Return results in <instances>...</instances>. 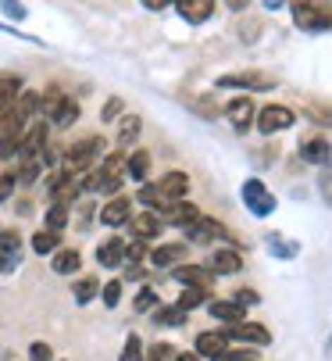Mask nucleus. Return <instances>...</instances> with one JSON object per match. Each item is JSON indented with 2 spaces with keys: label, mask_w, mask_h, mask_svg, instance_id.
<instances>
[{
  "label": "nucleus",
  "mask_w": 332,
  "mask_h": 361,
  "mask_svg": "<svg viewBox=\"0 0 332 361\" xmlns=\"http://www.w3.org/2000/svg\"><path fill=\"white\" fill-rule=\"evenodd\" d=\"M140 204H147V208H154V212H164V208H168V200L161 197L157 186H143V190H140Z\"/></svg>",
  "instance_id": "obj_34"
},
{
  "label": "nucleus",
  "mask_w": 332,
  "mask_h": 361,
  "mask_svg": "<svg viewBox=\"0 0 332 361\" xmlns=\"http://www.w3.org/2000/svg\"><path fill=\"white\" fill-rule=\"evenodd\" d=\"M293 22L307 32H321V29H332V11L325 8H311V4H297L293 8Z\"/></svg>",
  "instance_id": "obj_6"
},
{
  "label": "nucleus",
  "mask_w": 332,
  "mask_h": 361,
  "mask_svg": "<svg viewBox=\"0 0 332 361\" xmlns=\"http://www.w3.org/2000/svg\"><path fill=\"white\" fill-rule=\"evenodd\" d=\"M236 304H243V307H250V304H257L261 297H257V290H236V297H233Z\"/></svg>",
  "instance_id": "obj_47"
},
{
  "label": "nucleus",
  "mask_w": 332,
  "mask_h": 361,
  "mask_svg": "<svg viewBox=\"0 0 332 361\" xmlns=\"http://www.w3.org/2000/svg\"><path fill=\"white\" fill-rule=\"evenodd\" d=\"M125 172H129V179L143 183L147 172H150V154H147V150H133L129 158H125Z\"/></svg>",
  "instance_id": "obj_27"
},
{
  "label": "nucleus",
  "mask_w": 332,
  "mask_h": 361,
  "mask_svg": "<svg viewBox=\"0 0 332 361\" xmlns=\"http://www.w3.org/2000/svg\"><path fill=\"white\" fill-rule=\"evenodd\" d=\"M58 247H61V233H54V229H39L32 236V250L36 254H54Z\"/></svg>",
  "instance_id": "obj_28"
},
{
  "label": "nucleus",
  "mask_w": 332,
  "mask_h": 361,
  "mask_svg": "<svg viewBox=\"0 0 332 361\" xmlns=\"http://www.w3.org/2000/svg\"><path fill=\"white\" fill-rule=\"evenodd\" d=\"M226 347H229V340L221 336V329H214V333H200V336H197V354L207 357V361H211L214 354H221Z\"/></svg>",
  "instance_id": "obj_24"
},
{
  "label": "nucleus",
  "mask_w": 332,
  "mask_h": 361,
  "mask_svg": "<svg viewBox=\"0 0 332 361\" xmlns=\"http://www.w3.org/2000/svg\"><path fill=\"white\" fill-rule=\"evenodd\" d=\"M186 319H190V312H183L179 304H172V307H154V322L164 326V329H179V326H186Z\"/></svg>",
  "instance_id": "obj_25"
},
{
  "label": "nucleus",
  "mask_w": 332,
  "mask_h": 361,
  "mask_svg": "<svg viewBox=\"0 0 332 361\" xmlns=\"http://www.w3.org/2000/svg\"><path fill=\"white\" fill-rule=\"evenodd\" d=\"M143 4H147L150 11H161V8H168V4H176V0H143Z\"/></svg>",
  "instance_id": "obj_48"
},
{
  "label": "nucleus",
  "mask_w": 332,
  "mask_h": 361,
  "mask_svg": "<svg viewBox=\"0 0 332 361\" xmlns=\"http://www.w3.org/2000/svg\"><path fill=\"white\" fill-rule=\"evenodd\" d=\"M22 90H25V86H22V75H15V72H0V108L15 104V97H18Z\"/></svg>",
  "instance_id": "obj_26"
},
{
  "label": "nucleus",
  "mask_w": 332,
  "mask_h": 361,
  "mask_svg": "<svg viewBox=\"0 0 332 361\" xmlns=\"http://www.w3.org/2000/svg\"><path fill=\"white\" fill-rule=\"evenodd\" d=\"M97 293H100V283H97L93 276H82V279L72 286V297H75V304H90Z\"/></svg>",
  "instance_id": "obj_31"
},
{
  "label": "nucleus",
  "mask_w": 332,
  "mask_h": 361,
  "mask_svg": "<svg viewBox=\"0 0 332 361\" xmlns=\"http://www.w3.org/2000/svg\"><path fill=\"white\" fill-rule=\"evenodd\" d=\"M211 269L221 272V276H236V272L243 269V257H240V250H214Z\"/></svg>",
  "instance_id": "obj_22"
},
{
  "label": "nucleus",
  "mask_w": 332,
  "mask_h": 361,
  "mask_svg": "<svg viewBox=\"0 0 332 361\" xmlns=\"http://www.w3.org/2000/svg\"><path fill=\"white\" fill-rule=\"evenodd\" d=\"M183 257H186V243H161L157 250H150L154 269H172V265H183Z\"/></svg>",
  "instance_id": "obj_17"
},
{
  "label": "nucleus",
  "mask_w": 332,
  "mask_h": 361,
  "mask_svg": "<svg viewBox=\"0 0 332 361\" xmlns=\"http://www.w3.org/2000/svg\"><path fill=\"white\" fill-rule=\"evenodd\" d=\"M125 279H143V269H140V265H129V269H125Z\"/></svg>",
  "instance_id": "obj_49"
},
{
  "label": "nucleus",
  "mask_w": 332,
  "mask_h": 361,
  "mask_svg": "<svg viewBox=\"0 0 332 361\" xmlns=\"http://www.w3.org/2000/svg\"><path fill=\"white\" fill-rule=\"evenodd\" d=\"M328 350H332V340H328Z\"/></svg>",
  "instance_id": "obj_51"
},
{
  "label": "nucleus",
  "mask_w": 332,
  "mask_h": 361,
  "mask_svg": "<svg viewBox=\"0 0 332 361\" xmlns=\"http://www.w3.org/2000/svg\"><path fill=\"white\" fill-rule=\"evenodd\" d=\"M133 307H136L140 315H143V312H154V307H157V293H154L150 286H143V290L136 293V304H133Z\"/></svg>",
  "instance_id": "obj_39"
},
{
  "label": "nucleus",
  "mask_w": 332,
  "mask_h": 361,
  "mask_svg": "<svg viewBox=\"0 0 332 361\" xmlns=\"http://www.w3.org/2000/svg\"><path fill=\"white\" fill-rule=\"evenodd\" d=\"M176 354H179V350H176L172 343H154V347L143 354V361H176Z\"/></svg>",
  "instance_id": "obj_37"
},
{
  "label": "nucleus",
  "mask_w": 332,
  "mask_h": 361,
  "mask_svg": "<svg viewBox=\"0 0 332 361\" xmlns=\"http://www.w3.org/2000/svg\"><path fill=\"white\" fill-rule=\"evenodd\" d=\"M140 129H143V122H140L136 115L122 118V126H118V147L125 150L129 143H136V140H140Z\"/></svg>",
  "instance_id": "obj_30"
},
{
  "label": "nucleus",
  "mask_w": 332,
  "mask_h": 361,
  "mask_svg": "<svg viewBox=\"0 0 332 361\" xmlns=\"http://www.w3.org/2000/svg\"><path fill=\"white\" fill-rule=\"evenodd\" d=\"M133 222V240H157L161 236V219L154 215V212H143V215H136V219H129Z\"/></svg>",
  "instance_id": "obj_21"
},
{
  "label": "nucleus",
  "mask_w": 332,
  "mask_h": 361,
  "mask_svg": "<svg viewBox=\"0 0 332 361\" xmlns=\"http://www.w3.org/2000/svg\"><path fill=\"white\" fill-rule=\"evenodd\" d=\"M39 111H43L54 126H75V118H79V100L68 97L65 90H58V86H50L47 93H39Z\"/></svg>",
  "instance_id": "obj_1"
},
{
  "label": "nucleus",
  "mask_w": 332,
  "mask_h": 361,
  "mask_svg": "<svg viewBox=\"0 0 332 361\" xmlns=\"http://www.w3.org/2000/svg\"><path fill=\"white\" fill-rule=\"evenodd\" d=\"M118 361H143V340L136 333L125 336V347H122V357Z\"/></svg>",
  "instance_id": "obj_35"
},
{
  "label": "nucleus",
  "mask_w": 332,
  "mask_h": 361,
  "mask_svg": "<svg viewBox=\"0 0 332 361\" xmlns=\"http://www.w3.org/2000/svg\"><path fill=\"white\" fill-rule=\"evenodd\" d=\"M100 154H104V136H86V140H79L65 150V165L68 169H90Z\"/></svg>",
  "instance_id": "obj_2"
},
{
  "label": "nucleus",
  "mask_w": 332,
  "mask_h": 361,
  "mask_svg": "<svg viewBox=\"0 0 332 361\" xmlns=\"http://www.w3.org/2000/svg\"><path fill=\"white\" fill-rule=\"evenodd\" d=\"M154 186L161 190V197L168 204H176V200H183L190 193V176L186 172H168V176H161V183H154Z\"/></svg>",
  "instance_id": "obj_11"
},
{
  "label": "nucleus",
  "mask_w": 332,
  "mask_h": 361,
  "mask_svg": "<svg viewBox=\"0 0 332 361\" xmlns=\"http://www.w3.org/2000/svg\"><path fill=\"white\" fill-rule=\"evenodd\" d=\"M293 118H297V115H293L290 108H283V104H268V108L257 111V129H261L264 136H275V133L290 129Z\"/></svg>",
  "instance_id": "obj_5"
},
{
  "label": "nucleus",
  "mask_w": 332,
  "mask_h": 361,
  "mask_svg": "<svg viewBox=\"0 0 332 361\" xmlns=\"http://www.w3.org/2000/svg\"><path fill=\"white\" fill-rule=\"evenodd\" d=\"M300 158L307 165H325V161H332V143L325 136H314V140L300 143Z\"/></svg>",
  "instance_id": "obj_18"
},
{
  "label": "nucleus",
  "mask_w": 332,
  "mask_h": 361,
  "mask_svg": "<svg viewBox=\"0 0 332 361\" xmlns=\"http://www.w3.org/2000/svg\"><path fill=\"white\" fill-rule=\"evenodd\" d=\"M268 250L275 257H293L297 254V243H283V236H268Z\"/></svg>",
  "instance_id": "obj_41"
},
{
  "label": "nucleus",
  "mask_w": 332,
  "mask_h": 361,
  "mask_svg": "<svg viewBox=\"0 0 332 361\" xmlns=\"http://www.w3.org/2000/svg\"><path fill=\"white\" fill-rule=\"evenodd\" d=\"M22 262V236L15 229H0V276L4 272H15Z\"/></svg>",
  "instance_id": "obj_7"
},
{
  "label": "nucleus",
  "mask_w": 332,
  "mask_h": 361,
  "mask_svg": "<svg viewBox=\"0 0 332 361\" xmlns=\"http://www.w3.org/2000/svg\"><path fill=\"white\" fill-rule=\"evenodd\" d=\"M118 111H122V97H111V100H107V108H104V115H100V118H104V122H111V118H115Z\"/></svg>",
  "instance_id": "obj_46"
},
{
  "label": "nucleus",
  "mask_w": 332,
  "mask_h": 361,
  "mask_svg": "<svg viewBox=\"0 0 332 361\" xmlns=\"http://www.w3.org/2000/svg\"><path fill=\"white\" fill-rule=\"evenodd\" d=\"M226 115H229V122H233L240 133H247V126L254 122L257 111H254V100H250V97H233L229 104H226Z\"/></svg>",
  "instance_id": "obj_14"
},
{
  "label": "nucleus",
  "mask_w": 332,
  "mask_h": 361,
  "mask_svg": "<svg viewBox=\"0 0 332 361\" xmlns=\"http://www.w3.org/2000/svg\"><path fill=\"white\" fill-rule=\"evenodd\" d=\"M79 265H82V257H79V250H54V262H50V269L58 272V276H75L79 272Z\"/></svg>",
  "instance_id": "obj_23"
},
{
  "label": "nucleus",
  "mask_w": 332,
  "mask_h": 361,
  "mask_svg": "<svg viewBox=\"0 0 332 361\" xmlns=\"http://www.w3.org/2000/svg\"><path fill=\"white\" fill-rule=\"evenodd\" d=\"M15 186H18L15 172H4V176H0V200H4V197H11V193H15Z\"/></svg>",
  "instance_id": "obj_44"
},
{
  "label": "nucleus",
  "mask_w": 332,
  "mask_h": 361,
  "mask_svg": "<svg viewBox=\"0 0 332 361\" xmlns=\"http://www.w3.org/2000/svg\"><path fill=\"white\" fill-rule=\"evenodd\" d=\"M133 219V200L129 197H111L100 212V222L104 226H125Z\"/></svg>",
  "instance_id": "obj_13"
},
{
  "label": "nucleus",
  "mask_w": 332,
  "mask_h": 361,
  "mask_svg": "<svg viewBox=\"0 0 332 361\" xmlns=\"http://www.w3.org/2000/svg\"><path fill=\"white\" fill-rule=\"evenodd\" d=\"M176 361H204L200 354H176Z\"/></svg>",
  "instance_id": "obj_50"
},
{
  "label": "nucleus",
  "mask_w": 332,
  "mask_h": 361,
  "mask_svg": "<svg viewBox=\"0 0 332 361\" xmlns=\"http://www.w3.org/2000/svg\"><path fill=\"white\" fill-rule=\"evenodd\" d=\"M143 254H147V243H143V240L125 243V262H129V265H140V262H143Z\"/></svg>",
  "instance_id": "obj_42"
},
{
  "label": "nucleus",
  "mask_w": 332,
  "mask_h": 361,
  "mask_svg": "<svg viewBox=\"0 0 332 361\" xmlns=\"http://www.w3.org/2000/svg\"><path fill=\"white\" fill-rule=\"evenodd\" d=\"M221 336L226 340H240V343H247V347H268L271 343V333L261 326V322H233V326H226L221 329Z\"/></svg>",
  "instance_id": "obj_4"
},
{
  "label": "nucleus",
  "mask_w": 332,
  "mask_h": 361,
  "mask_svg": "<svg viewBox=\"0 0 332 361\" xmlns=\"http://www.w3.org/2000/svg\"><path fill=\"white\" fill-rule=\"evenodd\" d=\"M29 361H54V350H50V343L36 340V343L29 347Z\"/></svg>",
  "instance_id": "obj_43"
},
{
  "label": "nucleus",
  "mask_w": 332,
  "mask_h": 361,
  "mask_svg": "<svg viewBox=\"0 0 332 361\" xmlns=\"http://www.w3.org/2000/svg\"><path fill=\"white\" fill-rule=\"evenodd\" d=\"M43 150H47V122H32V126H25L22 143H18V158H39Z\"/></svg>",
  "instance_id": "obj_9"
},
{
  "label": "nucleus",
  "mask_w": 332,
  "mask_h": 361,
  "mask_svg": "<svg viewBox=\"0 0 332 361\" xmlns=\"http://www.w3.org/2000/svg\"><path fill=\"white\" fill-rule=\"evenodd\" d=\"M97 262H100L104 269H122V262H125V240H118V236L104 240V243L97 247Z\"/></svg>",
  "instance_id": "obj_15"
},
{
  "label": "nucleus",
  "mask_w": 332,
  "mask_h": 361,
  "mask_svg": "<svg viewBox=\"0 0 332 361\" xmlns=\"http://www.w3.org/2000/svg\"><path fill=\"white\" fill-rule=\"evenodd\" d=\"M318 193L325 204H332V161L321 165V176H318Z\"/></svg>",
  "instance_id": "obj_38"
},
{
  "label": "nucleus",
  "mask_w": 332,
  "mask_h": 361,
  "mask_svg": "<svg viewBox=\"0 0 332 361\" xmlns=\"http://www.w3.org/2000/svg\"><path fill=\"white\" fill-rule=\"evenodd\" d=\"M39 172H43V161H39V158H22V169L15 172V179H18L22 186H32V183L39 179Z\"/></svg>",
  "instance_id": "obj_32"
},
{
  "label": "nucleus",
  "mask_w": 332,
  "mask_h": 361,
  "mask_svg": "<svg viewBox=\"0 0 332 361\" xmlns=\"http://www.w3.org/2000/svg\"><path fill=\"white\" fill-rule=\"evenodd\" d=\"M183 233H186L190 243H211V240H218V236H226V229H221L214 219H207V215H200L197 222H190Z\"/></svg>",
  "instance_id": "obj_12"
},
{
  "label": "nucleus",
  "mask_w": 332,
  "mask_h": 361,
  "mask_svg": "<svg viewBox=\"0 0 332 361\" xmlns=\"http://www.w3.org/2000/svg\"><path fill=\"white\" fill-rule=\"evenodd\" d=\"M257 354L250 350V347H226L221 354H214L211 361H254Z\"/></svg>",
  "instance_id": "obj_36"
},
{
  "label": "nucleus",
  "mask_w": 332,
  "mask_h": 361,
  "mask_svg": "<svg viewBox=\"0 0 332 361\" xmlns=\"http://www.w3.org/2000/svg\"><path fill=\"white\" fill-rule=\"evenodd\" d=\"M176 4H179V15H183L190 25L207 22L211 11H214V0H176Z\"/></svg>",
  "instance_id": "obj_19"
},
{
  "label": "nucleus",
  "mask_w": 332,
  "mask_h": 361,
  "mask_svg": "<svg viewBox=\"0 0 332 361\" xmlns=\"http://www.w3.org/2000/svg\"><path fill=\"white\" fill-rule=\"evenodd\" d=\"M218 86L221 90H271L275 86V79L271 75H261V72H240V75H221L218 79Z\"/></svg>",
  "instance_id": "obj_8"
},
{
  "label": "nucleus",
  "mask_w": 332,
  "mask_h": 361,
  "mask_svg": "<svg viewBox=\"0 0 332 361\" xmlns=\"http://www.w3.org/2000/svg\"><path fill=\"white\" fill-rule=\"evenodd\" d=\"M207 312H211L218 322H226V326H233V322H243V319H247V307H243V304H236V300H207Z\"/></svg>",
  "instance_id": "obj_16"
},
{
  "label": "nucleus",
  "mask_w": 332,
  "mask_h": 361,
  "mask_svg": "<svg viewBox=\"0 0 332 361\" xmlns=\"http://www.w3.org/2000/svg\"><path fill=\"white\" fill-rule=\"evenodd\" d=\"M100 297H104L107 307H118V300H122V279H111V283L100 290Z\"/></svg>",
  "instance_id": "obj_40"
},
{
  "label": "nucleus",
  "mask_w": 332,
  "mask_h": 361,
  "mask_svg": "<svg viewBox=\"0 0 332 361\" xmlns=\"http://www.w3.org/2000/svg\"><path fill=\"white\" fill-rule=\"evenodd\" d=\"M243 200H247V212H254L257 219H268L275 212V193L261 179H247L243 183Z\"/></svg>",
  "instance_id": "obj_3"
},
{
  "label": "nucleus",
  "mask_w": 332,
  "mask_h": 361,
  "mask_svg": "<svg viewBox=\"0 0 332 361\" xmlns=\"http://www.w3.org/2000/svg\"><path fill=\"white\" fill-rule=\"evenodd\" d=\"M0 8H4L8 18H25V8L18 4V0H0Z\"/></svg>",
  "instance_id": "obj_45"
},
{
  "label": "nucleus",
  "mask_w": 332,
  "mask_h": 361,
  "mask_svg": "<svg viewBox=\"0 0 332 361\" xmlns=\"http://www.w3.org/2000/svg\"><path fill=\"white\" fill-rule=\"evenodd\" d=\"M207 297H211V290H200V286H183V297L176 300L183 312H193V307H200V304H207Z\"/></svg>",
  "instance_id": "obj_29"
},
{
  "label": "nucleus",
  "mask_w": 332,
  "mask_h": 361,
  "mask_svg": "<svg viewBox=\"0 0 332 361\" xmlns=\"http://www.w3.org/2000/svg\"><path fill=\"white\" fill-rule=\"evenodd\" d=\"M172 276H176V283H183V286H200V290H211V276H214V272H207L204 265H179Z\"/></svg>",
  "instance_id": "obj_20"
},
{
  "label": "nucleus",
  "mask_w": 332,
  "mask_h": 361,
  "mask_svg": "<svg viewBox=\"0 0 332 361\" xmlns=\"http://www.w3.org/2000/svg\"><path fill=\"white\" fill-rule=\"evenodd\" d=\"M200 215H204V212L197 208V204L176 200V204H168V208H164L157 219H161V222H172V226H183V229H186V226H190V222H197Z\"/></svg>",
  "instance_id": "obj_10"
},
{
  "label": "nucleus",
  "mask_w": 332,
  "mask_h": 361,
  "mask_svg": "<svg viewBox=\"0 0 332 361\" xmlns=\"http://www.w3.org/2000/svg\"><path fill=\"white\" fill-rule=\"evenodd\" d=\"M65 226H68V204H50V212H47V229L61 233Z\"/></svg>",
  "instance_id": "obj_33"
}]
</instances>
